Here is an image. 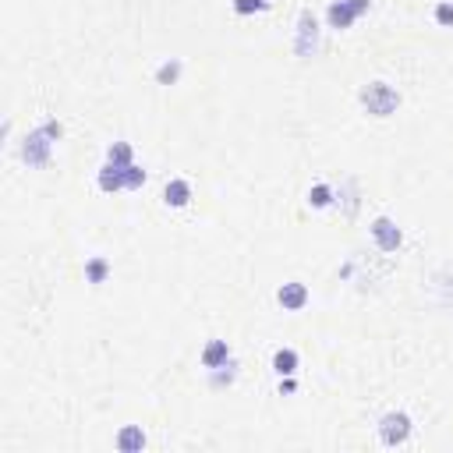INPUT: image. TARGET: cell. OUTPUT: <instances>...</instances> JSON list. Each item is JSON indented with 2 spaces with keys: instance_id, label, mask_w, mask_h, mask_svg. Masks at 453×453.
<instances>
[{
  "instance_id": "ffe728a7",
  "label": "cell",
  "mask_w": 453,
  "mask_h": 453,
  "mask_svg": "<svg viewBox=\"0 0 453 453\" xmlns=\"http://www.w3.org/2000/svg\"><path fill=\"white\" fill-rule=\"evenodd\" d=\"M230 379H234V362H227V372H216V375H213L216 386H223V382H230Z\"/></svg>"
},
{
  "instance_id": "30bf717a",
  "label": "cell",
  "mask_w": 453,
  "mask_h": 453,
  "mask_svg": "<svg viewBox=\"0 0 453 453\" xmlns=\"http://www.w3.org/2000/svg\"><path fill=\"white\" fill-rule=\"evenodd\" d=\"M142 447H146V432H142V429H135V425L121 429V436H117V450L121 453H138Z\"/></svg>"
},
{
  "instance_id": "6da1fadb",
  "label": "cell",
  "mask_w": 453,
  "mask_h": 453,
  "mask_svg": "<svg viewBox=\"0 0 453 453\" xmlns=\"http://www.w3.org/2000/svg\"><path fill=\"white\" fill-rule=\"evenodd\" d=\"M362 103L368 113H375V117H390L397 106H400V96L393 86H386V82H372V86H365L362 89Z\"/></svg>"
},
{
  "instance_id": "5b68a950",
  "label": "cell",
  "mask_w": 453,
  "mask_h": 453,
  "mask_svg": "<svg viewBox=\"0 0 453 453\" xmlns=\"http://www.w3.org/2000/svg\"><path fill=\"white\" fill-rule=\"evenodd\" d=\"M372 238H375V245H379L382 252H397V248H400V241H404L400 227H397L390 216H379V220L372 223Z\"/></svg>"
},
{
  "instance_id": "9a60e30c",
  "label": "cell",
  "mask_w": 453,
  "mask_h": 453,
  "mask_svg": "<svg viewBox=\"0 0 453 453\" xmlns=\"http://www.w3.org/2000/svg\"><path fill=\"white\" fill-rule=\"evenodd\" d=\"M330 202H333V191H330L326 184H315V188L308 191V205H312V209H326Z\"/></svg>"
},
{
  "instance_id": "d6986e66",
  "label": "cell",
  "mask_w": 453,
  "mask_h": 453,
  "mask_svg": "<svg viewBox=\"0 0 453 453\" xmlns=\"http://www.w3.org/2000/svg\"><path fill=\"white\" fill-rule=\"evenodd\" d=\"M436 21H439V25H453V4L450 0L436 7Z\"/></svg>"
},
{
  "instance_id": "52a82bcc",
  "label": "cell",
  "mask_w": 453,
  "mask_h": 453,
  "mask_svg": "<svg viewBox=\"0 0 453 453\" xmlns=\"http://www.w3.org/2000/svg\"><path fill=\"white\" fill-rule=\"evenodd\" d=\"M326 18H330L333 29H351V21L358 18V11L351 7V0H333L330 11H326Z\"/></svg>"
},
{
  "instance_id": "7c38bea8",
  "label": "cell",
  "mask_w": 453,
  "mask_h": 453,
  "mask_svg": "<svg viewBox=\"0 0 453 453\" xmlns=\"http://www.w3.org/2000/svg\"><path fill=\"white\" fill-rule=\"evenodd\" d=\"M273 368H276L280 375H290V372L297 368V355H294V351H287V347H280V351L273 355Z\"/></svg>"
},
{
  "instance_id": "8fae6325",
  "label": "cell",
  "mask_w": 453,
  "mask_h": 453,
  "mask_svg": "<svg viewBox=\"0 0 453 453\" xmlns=\"http://www.w3.org/2000/svg\"><path fill=\"white\" fill-rule=\"evenodd\" d=\"M99 188H103V191L128 188V181H124V167H117V163H110V160H106V167L99 170Z\"/></svg>"
},
{
  "instance_id": "2e32d148",
  "label": "cell",
  "mask_w": 453,
  "mask_h": 453,
  "mask_svg": "<svg viewBox=\"0 0 453 453\" xmlns=\"http://www.w3.org/2000/svg\"><path fill=\"white\" fill-rule=\"evenodd\" d=\"M106 273H110L106 259H92L89 266H86V276H89V283H103V280H106Z\"/></svg>"
},
{
  "instance_id": "ac0fdd59",
  "label": "cell",
  "mask_w": 453,
  "mask_h": 453,
  "mask_svg": "<svg viewBox=\"0 0 453 453\" xmlns=\"http://www.w3.org/2000/svg\"><path fill=\"white\" fill-rule=\"evenodd\" d=\"M124 181H128V188H142L146 184V170L131 163V167H124Z\"/></svg>"
},
{
  "instance_id": "ba28073f",
  "label": "cell",
  "mask_w": 453,
  "mask_h": 453,
  "mask_svg": "<svg viewBox=\"0 0 453 453\" xmlns=\"http://www.w3.org/2000/svg\"><path fill=\"white\" fill-rule=\"evenodd\" d=\"M227 362H230V347H227V340H213V344L202 351V365H205V368H223Z\"/></svg>"
},
{
  "instance_id": "4fadbf2b",
  "label": "cell",
  "mask_w": 453,
  "mask_h": 453,
  "mask_svg": "<svg viewBox=\"0 0 453 453\" xmlns=\"http://www.w3.org/2000/svg\"><path fill=\"white\" fill-rule=\"evenodd\" d=\"M106 160L117 163V167H131V146H128V142H113V146L106 149Z\"/></svg>"
},
{
  "instance_id": "7a4b0ae2",
  "label": "cell",
  "mask_w": 453,
  "mask_h": 453,
  "mask_svg": "<svg viewBox=\"0 0 453 453\" xmlns=\"http://www.w3.org/2000/svg\"><path fill=\"white\" fill-rule=\"evenodd\" d=\"M57 138H54V131L46 128V124H39L29 138H25V146H21V160L29 163V167H46L50 163V146H54Z\"/></svg>"
},
{
  "instance_id": "277c9868",
  "label": "cell",
  "mask_w": 453,
  "mask_h": 453,
  "mask_svg": "<svg viewBox=\"0 0 453 453\" xmlns=\"http://www.w3.org/2000/svg\"><path fill=\"white\" fill-rule=\"evenodd\" d=\"M315 46H319V21H315L312 11H305L301 21H297V43H294V50H297L301 57H312Z\"/></svg>"
},
{
  "instance_id": "e0dca14e",
  "label": "cell",
  "mask_w": 453,
  "mask_h": 453,
  "mask_svg": "<svg viewBox=\"0 0 453 453\" xmlns=\"http://www.w3.org/2000/svg\"><path fill=\"white\" fill-rule=\"evenodd\" d=\"M270 4L266 0H234V11L238 14H255V11H266Z\"/></svg>"
},
{
  "instance_id": "9c48e42d",
  "label": "cell",
  "mask_w": 453,
  "mask_h": 453,
  "mask_svg": "<svg viewBox=\"0 0 453 453\" xmlns=\"http://www.w3.org/2000/svg\"><path fill=\"white\" fill-rule=\"evenodd\" d=\"M163 198H167V205L181 209V205H188V202H191V184L181 181V178L167 181V191H163Z\"/></svg>"
},
{
  "instance_id": "3957f363",
  "label": "cell",
  "mask_w": 453,
  "mask_h": 453,
  "mask_svg": "<svg viewBox=\"0 0 453 453\" xmlns=\"http://www.w3.org/2000/svg\"><path fill=\"white\" fill-rule=\"evenodd\" d=\"M379 436H382V443H386V447L404 443V439L411 436V418H407L404 411H390V414L379 422Z\"/></svg>"
},
{
  "instance_id": "5bb4252c",
  "label": "cell",
  "mask_w": 453,
  "mask_h": 453,
  "mask_svg": "<svg viewBox=\"0 0 453 453\" xmlns=\"http://www.w3.org/2000/svg\"><path fill=\"white\" fill-rule=\"evenodd\" d=\"M178 75H181V61H167V64H160L156 82H160V86H174V82H178Z\"/></svg>"
},
{
  "instance_id": "44dd1931",
  "label": "cell",
  "mask_w": 453,
  "mask_h": 453,
  "mask_svg": "<svg viewBox=\"0 0 453 453\" xmlns=\"http://www.w3.org/2000/svg\"><path fill=\"white\" fill-rule=\"evenodd\" d=\"M368 4H372V0H351V7H355L358 14H365V11H368Z\"/></svg>"
},
{
  "instance_id": "8992f818",
  "label": "cell",
  "mask_w": 453,
  "mask_h": 453,
  "mask_svg": "<svg viewBox=\"0 0 453 453\" xmlns=\"http://www.w3.org/2000/svg\"><path fill=\"white\" fill-rule=\"evenodd\" d=\"M276 301H280L287 312H297V308H305L308 290H305V283H283V287L276 290Z\"/></svg>"
}]
</instances>
